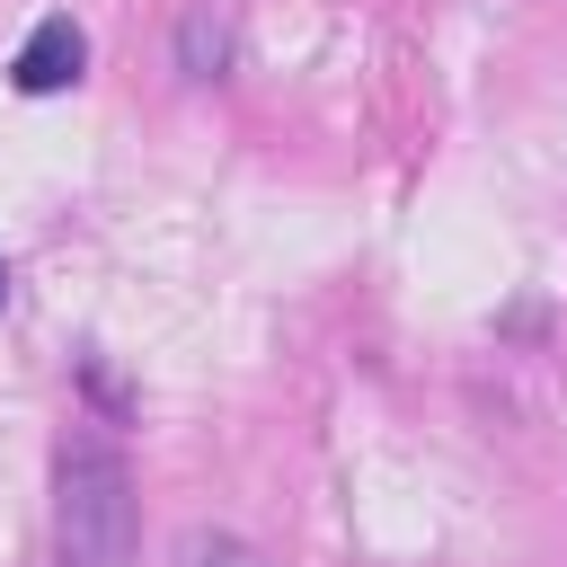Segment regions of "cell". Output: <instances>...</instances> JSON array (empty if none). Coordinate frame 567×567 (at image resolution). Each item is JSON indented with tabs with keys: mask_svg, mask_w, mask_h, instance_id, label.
Returning <instances> with one entry per match:
<instances>
[{
	"mask_svg": "<svg viewBox=\"0 0 567 567\" xmlns=\"http://www.w3.org/2000/svg\"><path fill=\"white\" fill-rule=\"evenodd\" d=\"M177 567H275L257 540H239V532H221V523H186L177 532Z\"/></svg>",
	"mask_w": 567,
	"mask_h": 567,
	"instance_id": "obj_4",
	"label": "cell"
},
{
	"mask_svg": "<svg viewBox=\"0 0 567 567\" xmlns=\"http://www.w3.org/2000/svg\"><path fill=\"white\" fill-rule=\"evenodd\" d=\"M89 71V35H80V18H35L27 27V44H18V62H9V80H18V97H53V89H71Z\"/></svg>",
	"mask_w": 567,
	"mask_h": 567,
	"instance_id": "obj_2",
	"label": "cell"
},
{
	"mask_svg": "<svg viewBox=\"0 0 567 567\" xmlns=\"http://www.w3.org/2000/svg\"><path fill=\"white\" fill-rule=\"evenodd\" d=\"M0 301H9V266H0Z\"/></svg>",
	"mask_w": 567,
	"mask_h": 567,
	"instance_id": "obj_5",
	"label": "cell"
},
{
	"mask_svg": "<svg viewBox=\"0 0 567 567\" xmlns=\"http://www.w3.org/2000/svg\"><path fill=\"white\" fill-rule=\"evenodd\" d=\"M53 558L62 567H133V470L106 443H62L53 461Z\"/></svg>",
	"mask_w": 567,
	"mask_h": 567,
	"instance_id": "obj_1",
	"label": "cell"
},
{
	"mask_svg": "<svg viewBox=\"0 0 567 567\" xmlns=\"http://www.w3.org/2000/svg\"><path fill=\"white\" fill-rule=\"evenodd\" d=\"M177 71L186 80H221L230 71V9L221 0H186V18H177Z\"/></svg>",
	"mask_w": 567,
	"mask_h": 567,
	"instance_id": "obj_3",
	"label": "cell"
}]
</instances>
